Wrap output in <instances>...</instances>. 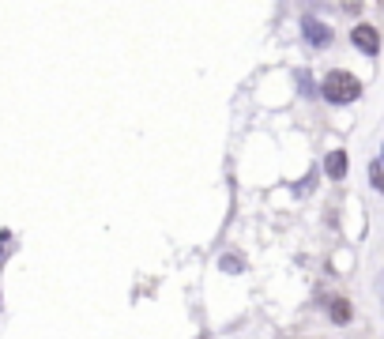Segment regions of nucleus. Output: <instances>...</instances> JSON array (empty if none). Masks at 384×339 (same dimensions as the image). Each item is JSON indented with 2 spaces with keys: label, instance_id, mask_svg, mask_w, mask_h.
<instances>
[{
  "label": "nucleus",
  "instance_id": "nucleus-1",
  "mask_svg": "<svg viewBox=\"0 0 384 339\" xmlns=\"http://www.w3.org/2000/svg\"><path fill=\"white\" fill-rule=\"evenodd\" d=\"M321 90H324V98H328V102L346 106V102H354V98L362 95V84L351 76V72H328V76H324V84H321Z\"/></svg>",
  "mask_w": 384,
  "mask_h": 339
},
{
  "label": "nucleus",
  "instance_id": "nucleus-2",
  "mask_svg": "<svg viewBox=\"0 0 384 339\" xmlns=\"http://www.w3.org/2000/svg\"><path fill=\"white\" fill-rule=\"evenodd\" d=\"M302 34H305V42L313 45V49L332 45V26L321 23V19H313V15H305V19H302Z\"/></svg>",
  "mask_w": 384,
  "mask_h": 339
},
{
  "label": "nucleus",
  "instance_id": "nucleus-3",
  "mask_svg": "<svg viewBox=\"0 0 384 339\" xmlns=\"http://www.w3.org/2000/svg\"><path fill=\"white\" fill-rule=\"evenodd\" d=\"M351 42L358 45L365 57H377V53H381V34H377V26H369V23L354 26V31H351Z\"/></svg>",
  "mask_w": 384,
  "mask_h": 339
},
{
  "label": "nucleus",
  "instance_id": "nucleus-4",
  "mask_svg": "<svg viewBox=\"0 0 384 339\" xmlns=\"http://www.w3.org/2000/svg\"><path fill=\"white\" fill-rule=\"evenodd\" d=\"M343 173H346V151H332L328 155V178L343 181Z\"/></svg>",
  "mask_w": 384,
  "mask_h": 339
},
{
  "label": "nucleus",
  "instance_id": "nucleus-5",
  "mask_svg": "<svg viewBox=\"0 0 384 339\" xmlns=\"http://www.w3.org/2000/svg\"><path fill=\"white\" fill-rule=\"evenodd\" d=\"M332 320H335V324H346V320H351V306H346V298H332Z\"/></svg>",
  "mask_w": 384,
  "mask_h": 339
},
{
  "label": "nucleus",
  "instance_id": "nucleus-6",
  "mask_svg": "<svg viewBox=\"0 0 384 339\" xmlns=\"http://www.w3.org/2000/svg\"><path fill=\"white\" fill-rule=\"evenodd\" d=\"M241 268H245V264H241V256H222V271H230V276H238Z\"/></svg>",
  "mask_w": 384,
  "mask_h": 339
},
{
  "label": "nucleus",
  "instance_id": "nucleus-7",
  "mask_svg": "<svg viewBox=\"0 0 384 339\" xmlns=\"http://www.w3.org/2000/svg\"><path fill=\"white\" fill-rule=\"evenodd\" d=\"M298 84H302V95H316V90H313V79H309V72H298Z\"/></svg>",
  "mask_w": 384,
  "mask_h": 339
},
{
  "label": "nucleus",
  "instance_id": "nucleus-8",
  "mask_svg": "<svg viewBox=\"0 0 384 339\" xmlns=\"http://www.w3.org/2000/svg\"><path fill=\"white\" fill-rule=\"evenodd\" d=\"M369 185H373V189L384 185V181H381V162H373V166H369Z\"/></svg>",
  "mask_w": 384,
  "mask_h": 339
},
{
  "label": "nucleus",
  "instance_id": "nucleus-9",
  "mask_svg": "<svg viewBox=\"0 0 384 339\" xmlns=\"http://www.w3.org/2000/svg\"><path fill=\"white\" fill-rule=\"evenodd\" d=\"M343 12L358 15V12H362V0H343Z\"/></svg>",
  "mask_w": 384,
  "mask_h": 339
},
{
  "label": "nucleus",
  "instance_id": "nucleus-10",
  "mask_svg": "<svg viewBox=\"0 0 384 339\" xmlns=\"http://www.w3.org/2000/svg\"><path fill=\"white\" fill-rule=\"evenodd\" d=\"M4 242H8V230H4V234H0V256H4Z\"/></svg>",
  "mask_w": 384,
  "mask_h": 339
}]
</instances>
